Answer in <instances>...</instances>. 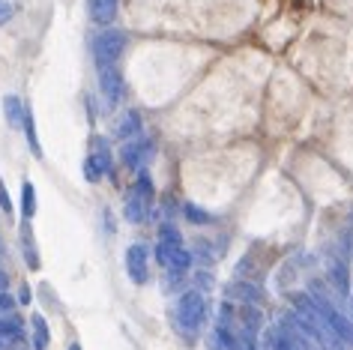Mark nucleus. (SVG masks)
I'll return each instance as SVG.
<instances>
[{
	"label": "nucleus",
	"mask_w": 353,
	"mask_h": 350,
	"mask_svg": "<svg viewBox=\"0 0 353 350\" xmlns=\"http://www.w3.org/2000/svg\"><path fill=\"white\" fill-rule=\"evenodd\" d=\"M12 350H24V347H12Z\"/></svg>",
	"instance_id": "obj_29"
},
{
	"label": "nucleus",
	"mask_w": 353,
	"mask_h": 350,
	"mask_svg": "<svg viewBox=\"0 0 353 350\" xmlns=\"http://www.w3.org/2000/svg\"><path fill=\"white\" fill-rule=\"evenodd\" d=\"M159 243H168V246H183L180 227L171 225V222H162V225H159Z\"/></svg>",
	"instance_id": "obj_18"
},
{
	"label": "nucleus",
	"mask_w": 353,
	"mask_h": 350,
	"mask_svg": "<svg viewBox=\"0 0 353 350\" xmlns=\"http://www.w3.org/2000/svg\"><path fill=\"white\" fill-rule=\"evenodd\" d=\"M6 287H10V276H6L3 269H0V291H6Z\"/></svg>",
	"instance_id": "obj_25"
},
{
	"label": "nucleus",
	"mask_w": 353,
	"mask_h": 350,
	"mask_svg": "<svg viewBox=\"0 0 353 350\" xmlns=\"http://www.w3.org/2000/svg\"><path fill=\"white\" fill-rule=\"evenodd\" d=\"M326 278L330 285L335 287L339 296H347L350 294V269H347V258H332L326 264Z\"/></svg>",
	"instance_id": "obj_6"
},
{
	"label": "nucleus",
	"mask_w": 353,
	"mask_h": 350,
	"mask_svg": "<svg viewBox=\"0 0 353 350\" xmlns=\"http://www.w3.org/2000/svg\"><path fill=\"white\" fill-rule=\"evenodd\" d=\"M96 72H99V90L105 96V102L108 105H117L123 99V90H126V84H123V75L117 63H108V66H96Z\"/></svg>",
	"instance_id": "obj_4"
},
{
	"label": "nucleus",
	"mask_w": 353,
	"mask_h": 350,
	"mask_svg": "<svg viewBox=\"0 0 353 350\" xmlns=\"http://www.w3.org/2000/svg\"><path fill=\"white\" fill-rule=\"evenodd\" d=\"M225 296L231 302H249V305H263V291L254 282H231Z\"/></svg>",
	"instance_id": "obj_7"
},
{
	"label": "nucleus",
	"mask_w": 353,
	"mask_h": 350,
	"mask_svg": "<svg viewBox=\"0 0 353 350\" xmlns=\"http://www.w3.org/2000/svg\"><path fill=\"white\" fill-rule=\"evenodd\" d=\"M299 260H303V255H296V258H290L288 264H281L279 276H276V282H279L281 291H288L290 282H294V278H296V273H299V269H303V264H299Z\"/></svg>",
	"instance_id": "obj_13"
},
{
	"label": "nucleus",
	"mask_w": 353,
	"mask_h": 350,
	"mask_svg": "<svg viewBox=\"0 0 353 350\" xmlns=\"http://www.w3.org/2000/svg\"><path fill=\"white\" fill-rule=\"evenodd\" d=\"M132 192H138V195L144 198V200H153V192H156V189H153V180H150L147 174L141 171V174H138V183H135V189H132Z\"/></svg>",
	"instance_id": "obj_20"
},
{
	"label": "nucleus",
	"mask_w": 353,
	"mask_h": 350,
	"mask_svg": "<svg viewBox=\"0 0 353 350\" xmlns=\"http://www.w3.org/2000/svg\"><path fill=\"white\" fill-rule=\"evenodd\" d=\"M126 33L120 28H105L102 33L93 37V60L96 66H108V63H117L123 48H126Z\"/></svg>",
	"instance_id": "obj_1"
},
{
	"label": "nucleus",
	"mask_w": 353,
	"mask_h": 350,
	"mask_svg": "<svg viewBox=\"0 0 353 350\" xmlns=\"http://www.w3.org/2000/svg\"><path fill=\"white\" fill-rule=\"evenodd\" d=\"M69 350H81V344H69Z\"/></svg>",
	"instance_id": "obj_27"
},
{
	"label": "nucleus",
	"mask_w": 353,
	"mask_h": 350,
	"mask_svg": "<svg viewBox=\"0 0 353 350\" xmlns=\"http://www.w3.org/2000/svg\"><path fill=\"white\" fill-rule=\"evenodd\" d=\"M30 327H33V350H48L51 336H48L46 318H42V314H33V318H30Z\"/></svg>",
	"instance_id": "obj_11"
},
{
	"label": "nucleus",
	"mask_w": 353,
	"mask_h": 350,
	"mask_svg": "<svg viewBox=\"0 0 353 350\" xmlns=\"http://www.w3.org/2000/svg\"><path fill=\"white\" fill-rule=\"evenodd\" d=\"M21 129H24V135H28L30 153L37 156V159H42V147H39V138H37V126H33V114L28 108H24V123H21Z\"/></svg>",
	"instance_id": "obj_14"
},
{
	"label": "nucleus",
	"mask_w": 353,
	"mask_h": 350,
	"mask_svg": "<svg viewBox=\"0 0 353 350\" xmlns=\"http://www.w3.org/2000/svg\"><path fill=\"white\" fill-rule=\"evenodd\" d=\"M0 338H21V320L0 314Z\"/></svg>",
	"instance_id": "obj_19"
},
{
	"label": "nucleus",
	"mask_w": 353,
	"mask_h": 350,
	"mask_svg": "<svg viewBox=\"0 0 353 350\" xmlns=\"http://www.w3.org/2000/svg\"><path fill=\"white\" fill-rule=\"evenodd\" d=\"M350 320H353V300H350Z\"/></svg>",
	"instance_id": "obj_28"
},
{
	"label": "nucleus",
	"mask_w": 353,
	"mask_h": 350,
	"mask_svg": "<svg viewBox=\"0 0 353 350\" xmlns=\"http://www.w3.org/2000/svg\"><path fill=\"white\" fill-rule=\"evenodd\" d=\"M153 153H156V147L150 138H129V141L120 147V162L126 165V168L138 171V168H147V162L153 159Z\"/></svg>",
	"instance_id": "obj_3"
},
{
	"label": "nucleus",
	"mask_w": 353,
	"mask_h": 350,
	"mask_svg": "<svg viewBox=\"0 0 353 350\" xmlns=\"http://www.w3.org/2000/svg\"><path fill=\"white\" fill-rule=\"evenodd\" d=\"M0 209H3V213H12V200H10V192H6L3 177H0Z\"/></svg>",
	"instance_id": "obj_22"
},
{
	"label": "nucleus",
	"mask_w": 353,
	"mask_h": 350,
	"mask_svg": "<svg viewBox=\"0 0 353 350\" xmlns=\"http://www.w3.org/2000/svg\"><path fill=\"white\" fill-rule=\"evenodd\" d=\"M33 213H37V192H33L30 180H24V186H21V216L33 218Z\"/></svg>",
	"instance_id": "obj_15"
},
{
	"label": "nucleus",
	"mask_w": 353,
	"mask_h": 350,
	"mask_svg": "<svg viewBox=\"0 0 353 350\" xmlns=\"http://www.w3.org/2000/svg\"><path fill=\"white\" fill-rule=\"evenodd\" d=\"M195 282H198L201 291H210V287H213V276H210V273H198Z\"/></svg>",
	"instance_id": "obj_23"
},
{
	"label": "nucleus",
	"mask_w": 353,
	"mask_h": 350,
	"mask_svg": "<svg viewBox=\"0 0 353 350\" xmlns=\"http://www.w3.org/2000/svg\"><path fill=\"white\" fill-rule=\"evenodd\" d=\"M123 216H126V222H132V225L147 222V216H150V200H144V198L138 195V192H132V195L126 198V204H123Z\"/></svg>",
	"instance_id": "obj_9"
},
{
	"label": "nucleus",
	"mask_w": 353,
	"mask_h": 350,
	"mask_svg": "<svg viewBox=\"0 0 353 350\" xmlns=\"http://www.w3.org/2000/svg\"><path fill=\"white\" fill-rule=\"evenodd\" d=\"M183 216H186V222H192V225H210V222H213V216H210L204 207L192 204V200L183 204Z\"/></svg>",
	"instance_id": "obj_16"
},
{
	"label": "nucleus",
	"mask_w": 353,
	"mask_h": 350,
	"mask_svg": "<svg viewBox=\"0 0 353 350\" xmlns=\"http://www.w3.org/2000/svg\"><path fill=\"white\" fill-rule=\"evenodd\" d=\"M330 350H347V344H344V341H341V338H335V341H332V344H330Z\"/></svg>",
	"instance_id": "obj_26"
},
{
	"label": "nucleus",
	"mask_w": 353,
	"mask_h": 350,
	"mask_svg": "<svg viewBox=\"0 0 353 350\" xmlns=\"http://www.w3.org/2000/svg\"><path fill=\"white\" fill-rule=\"evenodd\" d=\"M10 19H12V6L6 0H0V24H6Z\"/></svg>",
	"instance_id": "obj_24"
},
{
	"label": "nucleus",
	"mask_w": 353,
	"mask_h": 350,
	"mask_svg": "<svg viewBox=\"0 0 353 350\" xmlns=\"http://www.w3.org/2000/svg\"><path fill=\"white\" fill-rule=\"evenodd\" d=\"M176 318H180L183 329L186 332H198L207 320V300L201 291H186L176 302Z\"/></svg>",
	"instance_id": "obj_2"
},
{
	"label": "nucleus",
	"mask_w": 353,
	"mask_h": 350,
	"mask_svg": "<svg viewBox=\"0 0 353 350\" xmlns=\"http://www.w3.org/2000/svg\"><path fill=\"white\" fill-rule=\"evenodd\" d=\"M138 135H141V114L126 111L117 120V126H114V138H117V141H129V138H138Z\"/></svg>",
	"instance_id": "obj_10"
},
{
	"label": "nucleus",
	"mask_w": 353,
	"mask_h": 350,
	"mask_svg": "<svg viewBox=\"0 0 353 350\" xmlns=\"http://www.w3.org/2000/svg\"><path fill=\"white\" fill-rule=\"evenodd\" d=\"M87 6H90V19H93V24L111 28L114 19H117V0H87Z\"/></svg>",
	"instance_id": "obj_8"
},
{
	"label": "nucleus",
	"mask_w": 353,
	"mask_h": 350,
	"mask_svg": "<svg viewBox=\"0 0 353 350\" xmlns=\"http://www.w3.org/2000/svg\"><path fill=\"white\" fill-rule=\"evenodd\" d=\"M126 273L135 285H144L150 278V267H147V249L135 243V246L126 249Z\"/></svg>",
	"instance_id": "obj_5"
},
{
	"label": "nucleus",
	"mask_w": 353,
	"mask_h": 350,
	"mask_svg": "<svg viewBox=\"0 0 353 350\" xmlns=\"http://www.w3.org/2000/svg\"><path fill=\"white\" fill-rule=\"evenodd\" d=\"M192 258L201 260L204 267H210V264L216 260V251H213V246H210L204 237H195V249H192Z\"/></svg>",
	"instance_id": "obj_17"
},
{
	"label": "nucleus",
	"mask_w": 353,
	"mask_h": 350,
	"mask_svg": "<svg viewBox=\"0 0 353 350\" xmlns=\"http://www.w3.org/2000/svg\"><path fill=\"white\" fill-rule=\"evenodd\" d=\"M3 111H6V123H10L12 129H19L24 123V105L19 96H6L3 99Z\"/></svg>",
	"instance_id": "obj_12"
},
{
	"label": "nucleus",
	"mask_w": 353,
	"mask_h": 350,
	"mask_svg": "<svg viewBox=\"0 0 353 350\" xmlns=\"http://www.w3.org/2000/svg\"><path fill=\"white\" fill-rule=\"evenodd\" d=\"M15 305H19V302H15L10 294L0 291V314H12V311H15Z\"/></svg>",
	"instance_id": "obj_21"
}]
</instances>
